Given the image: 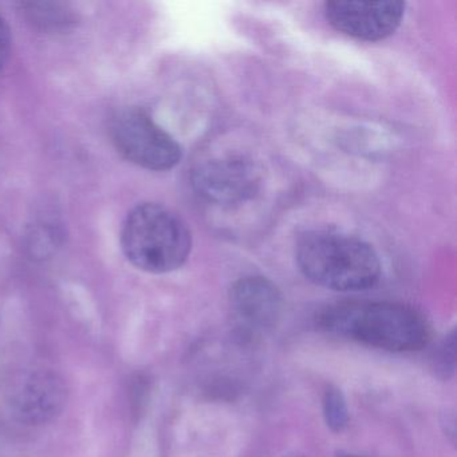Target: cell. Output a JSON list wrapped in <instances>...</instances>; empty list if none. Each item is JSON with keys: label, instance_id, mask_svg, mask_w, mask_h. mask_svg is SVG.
Masks as SVG:
<instances>
[{"label": "cell", "instance_id": "cell-1", "mask_svg": "<svg viewBox=\"0 0 457 457\" xmlns=\"http://www.w3.org/2000/svg\"><path fill=\"white\" fill-rule=\"evenodd\" d=\"M320 330L387 352H414L432 338L427 318L395 302H342L318 314Z\"/></svg>", "mask_w": 457, "mask_h": 457}, {"label": "cell", "instance_id": "cell-2", "mask_svg": "<svg viewBox=\"0 0 457 457\" xmlns=\"http://www.w3.org/2000/svg\"><path fill=\"white\" fill-rule=\"evenodd\" d=\"M295 256L302 274L328 290L365 291L381 277V262L374 248L339 232H306L296 243Z\"/></svg>", "mask_w": 457, "mask_h": 457}, {"label": "cell", "instance_id": "cell-3", "mask_svg": "<svg viewBox=\"0 0 457 457\" xmlns=\"http://www.w3.org/2000/svg\"><path fill=\"white\" fill-rule=\"evenodd\" d=\"M128 261L141 271L167 274L180 269L192 248V237L180 216L156 203L130 211L121 231Z\"/></svg>", "mask_w": 457, "mask_h": 457}, {"label": "cell", "instance_id": "cell-4", "mask_svg": "<svg viewBox=\"0 0 457 457\" xmlns=\"http://www.w3.org/2000/svg\"><path fill=\"white\" fill-rule=\"evenodd\" d=\"M111 137L122 157L145 170H172L183 156L178 141L143 109L117 112L112 120Z\"/></svg>", "mask_w": 457, "mask_h": 457}, {"label": "cell", "instance_id": "cell-5", "mask_svg": "<svg viewBox=\"0 0 457 457\" xmlns=\"http://www.w3.org/2000/svg\"><path fill=\"white\" fill-rule=\"evenodd\" d=\"M192 184L208 202L234 205L253 199L261 189L262 178L247 157L224 156L197 164L192 170Z\"/></svg>", "mask_w": 457, "mask_h": 457}, {"label": "cell", "instance_id": "cell-6", "mask_svg": "<svg viewBox=\"0 0 457 457\" xmlns=\"http://www.w3.org/2000/svg\"><path fill=\"white\" fill-rule=\"evenodd\" d=\"M405 14V4L387 2H328L326 20L339 33L376 42L395 34Z\"/></svg>", "mask_w": 457, "mask_h": 457}, {"label": "cell", "instance_id": "cell-7", "mask_svg": "<svg viewBox=\"0 0 457 457\" xmlns=\"http://www.w3.org/2000/svg\"><path fill=\"white\" fill-rule=\"evenodd\" d=\"M229 303L237 322L248 331L272 328L282 312V294L263 277H247L231 288Z\"/></svg>", "mask_w": 457, "mask_h": 457}, {"label": "cell", "instance_id": "cell-8", "mask_svg": "<svg viewBox=\"0 0 457 457\" xmlns=\"http://www.w3.org/2000/svg\"><path fill=\"white\" fill-rule=\"evenodd\" d=\"M20 411L30 420L50 416L62 403V387L54 377H37L21 390Z\"/></svg>", "mask_w": 457, "mask_h": 457}, {"label": "cell", "instance_id": "cell-9", "mask_svg": "<svg viewBox=\"0 0 457 457\" xmlns=\"http://www.w3.org/2000/svg\"><path fill=\"white\" fill-rule=\"evenodd\" d=\"M323 416L326 424L333 432H344L349 424V411L341 390L328 386L323 395Z\"/></svg>", "mask_w": 457, "mask_h": 457}, {"label": "cell", "instance_id": "cell-10", "mask_svg": "<svg viewBox=\"0 0 457 457\" xmlns=\"http://www.w3.org/2000/svg\"><path fill=\"white\" fill-rule=\"evenodd\" d=\"M26 14L36 25H41L42 28H57V26L65 25L71 21L69 12H65L60 4H26Z\"/></svg>", "mask_w": 457, "mask_h": 457}, {"label": "cell", "instance_id": "cell-11", "mask_svg": "<svg viewBox=\"0 0 457 457\" xmlns=\"http://www.w3.org/2000/svg\"><path fill=\"white\" fill-rule=\"evenodd\" d=\"M10 53H12V33L6 21L0 15V74L4 73L9 62Z\"/></svg>", "mask_w": 457, "mask_h": 457}, {"label": "cell", "instance_id": "cell-12", "mask_svg": "<svg viewBox=\"0 0 457 457\" xmlns=\"http://www.w3.org/2000/svg\"><path fill=\"white\" fill-rule=\"evenodd\" d=\"M347 457H350V456H347Z\"/></svg>", "mask_w": 457, "mask_h": 457}]
</instances>
